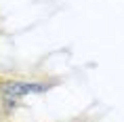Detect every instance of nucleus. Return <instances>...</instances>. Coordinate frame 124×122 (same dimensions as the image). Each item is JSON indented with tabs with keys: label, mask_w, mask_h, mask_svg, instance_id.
I'll return each mask as SVG.
<instances>
[{
	"label": "nucleus",
	"mask_w": 124,
	"mask_h": 122,
	"mask_svg": "<svg viewBox=\"0 0 124 122\" xmlns=\"http://www.w3.org/2000/svg\"><path fill=\"white\" fill-rule=\"evenodd\" d=\"M0 95L21 99L23 95H30L27 82H21V80H4V82H0Z\"/></svg>",
	"instance_id": "f257e3e1"
},
{
	"label": "nucleus",
	"mask_w": 124,
	"mask_h": 122,
	"mask_svg": "<svg viewBox=\"0 0 124 122\" xmlns=\"http://www.w3.org/2000/svg\"><path fill=\"white\" fill-rule=\"evenodd\" d=\"M48 89H53L51 82H27V90L30 93H44Z\"/></svg>",
	"instance_id": "f03ea898"
},
{
	"label": "nucleus",
	"mask_w": 124,
	"mask_h": 122,
	"mask_svg": "<svg viewBox=\"0 0 124 122\" xmlns=\"http://www.w3.org/2000/svg\"><path fill=\"white\" fill-rule=\"evenodd\" d=\"M4 114V107H2V95H0V116Z\"/></svg>",
	"instance_id": "7ed1b4c3"
}]
</instances>
